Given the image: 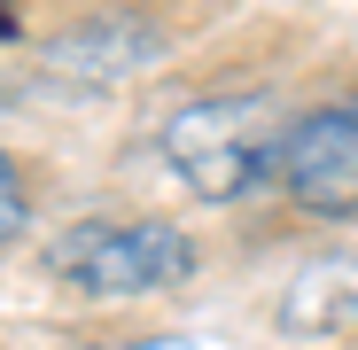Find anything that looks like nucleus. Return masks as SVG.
Here are the masks:
<instances>
[{"label": "nucleus", "mask_w": 358, "mask_h": 350, "mask_svg": "<svg viewBox=\"0 0 358 350\" xmlns=\"http://www.w3.org/2000/svg\"><path fill=\"white\" fill-rule=\"evenodd\" d=\"M0 31H16V16H0Z\"/></svg>", "instance_id": "nucleus-6"}, {"label": "nucleus", "mask_w": 358, "mask_h": 350, "mask_svg": "<svg viewBox=\"0 0 358 350\" xmlns=\"http://www.w3.org/2000/svg\"><path fill=\"white\" fill-rule=\"evenodd\" d=\"M280 327H296V335H358V265H312L288 288Z\"/></svg>", "instance_id": "nucleus-4"}, {"label": "nucleus", "mask_w": 358, "mask_h": 350, "mask_svg": "<svg viewBox=\"0 0 358 350\" xmlns=\"http://www.w3.org/2000/svg\"><path fill=\"white\" fill-rule=\"evenodd\" d=\"M280 101L273 94H203L187 109H171L164 125V163L179 171V187H195V203H242L250 187L273 180L280 148Z\"/></svg>", "instance_id": "nucleus-1"}, {"label": "nucleus", "mask_w": 358, "mask_h": 350, "mask_svg": "<svg viewBox=\"0 0 358 350\" xmlns=\"http://www.w3.org/2000/svg\"><path fill=\"white\" fill-rule=\"evenodd\" d=\"M273 187L288 210H304L320 226L358 218V86L320 94L312 109H296L273 148Z\"/></svg>", "instance_id": "nucleus-3"}, {"label": "nucleus", "mask_w": 358, "mask_h": 350, "mask_svg": "<svg viewBox=\"0 0 358 350\" xmlns=\"http://www.w3.org/2000/svg\"><path fill=\"white\" fill-rule=\"evenodd\" d=\"M195 265V233H179L171 218H78L47 249V272L86 296H156V288H179Z\"/></svg>", "instance_id": "nucleus-2"}, {"label": "nucleus", "mask_w": 358, "mask_h": 350, "mask_svg": "<svg viewBox=\"0 0 358 350\" xmlns=\"http://www.w3.org/2000/svg\"><path fill=\"white\" fill-rule=\"evenodd\" d=\"M16 226H24V171L0 148V242H16Z\"/></svg>", "instance_id": "nucleus-5"}]
</instances>
